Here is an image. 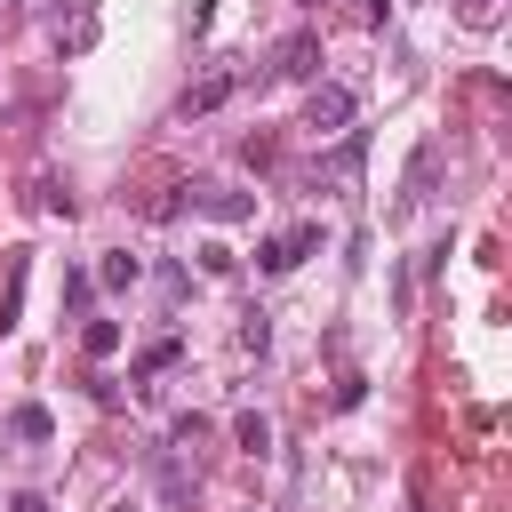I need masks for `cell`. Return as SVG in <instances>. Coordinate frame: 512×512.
<instances>
[{"label": "cell", "mask_w": 512, "mask_h": 512, "mask_svg": "<svg viewBox=\"0 0 512 512\" xmlns=\"http://www.w3.org/2000/svg\"><path fill=\"white\" fill-rule=\"evenodd\" d=\"M352 112H360V104H352V88H336V80H320V88L304 96V128H312V136H352Z\"/></svg>", "instance_id": "6da1fadb"}, {"label": "cell", "mask_w": 512, "mask_h": 512, "mask_svg": "<svg viewBox=\"0 0 512 512\" xmlns=\"http://www.w3.org/2000/svg\"><path fill=\"white\" fill-rule=\"evenodd\" d=\"M312 248H320V224H288V232H272V240L256 248V272H296Z\"/></svg>", "instance_id": "7a4b0ae2"}, {"label": "cell", "mask_w": 512, "mask_h": 512, "mask_svg": "<svg viewBox=\"0 0 512 512\" xmlns=\"http://www.w3.org/2000/svg\"><path fill=\"white\" fill-rule=\"evenodd\" d=\"M200 216H216V224H240V216H256V200L248 192H232V184H176Z\"/></svg>", "instance_id": "3957f363"}, {"label": "cell", "mask_w": 512, "mask_h": 512, "mask_svg": "<svg viewBox=\"0 0 512 512\" xmlns=\"http://www.w3.org/2000/svg\"><path fill=\"white\" fill-rule=\"evenodd\" d=\"M272 72H280V80H312V72H320V32H288L280 56H272Z\"/></svg>", "instance_id": "277c9868"}, {"label": "cell", "mask_w": 512, "mask_h": 512, "mask_svg": "<svg viewBox=\"0 0 512 512\" xmlns=\"http://www.w3.org/2000/svg\"><path fill=\"white\" fill-rule=\"evenodd\" d=\"M176 360H184V344H176V336H160V344H144V352L128 360V384H136V392H152V376H168Z\"/></svg>", "instance_id": "5b68a950"}, {"label": "cell", "mask_w": 512, "mask_h": 512, "mask_svg": "<svg viewBox=\"0 0 512 512\" xmlns=\"http://www.w3.org/2000/svg\"><path fill=\"white\" fill-rule=\"evenodd\" d=\"M224 96H232V72H200V80L176 96V112H184V120H200V112H216Z\"/></svg>", "instance_id": "8992f818"}, {"label": "cell", "mask_w": 512, "mask_h": 512, "mask_svg": "<svg viewBox=\"0 0 512 512\" xmlns=\"http://www.w3.org/2000/svg\"><path fill=\"white\" fill-rule=\"evenodd\" d=\"M152 480H160V504H168V512H192V472H184V456H168V448H160Z\"/></svg>", "instance_id": "52a82bcc"}, {"label": "cell", "mask_w": 512, "mask_h": 512, "mask_svg": "<svg viewBox=\"0 0 512 512\" xmlns=\"http://www.w3.org/2000/svg\"><path fill=\"white\" fill-rule=\"evenodd\" d=\"M8 440H16V448H48V440H56L48 408H32V400H24V408H8Z\"/></svg>", "instance_id": "ba28073f"}, {"label": "cell", "mask_w": 512, "mask_h": 512, "mask_svg": "<svg viewBox=\"0 0 512 512\" xmlns=\"http://www.w3.org/2000/svg\"><path fill=\"white\" fill-rule=\"evenodd\" d=\"M24 272H32V256L16 248L8 256V280H0V328H16V312H24Z\"/></svg>", "instance_id": "9c48e42d"}, {"label": "cell", "mask_w": 512, "mask_h": 512, "mask_svg": "<svg viewBox=\"0 0 512 512\" xmlns=\"http://www.w3.org/2000/svg\"><path fill=\"white\" fill-rule=\"evenodd\" d=\"M136 280H144V264H136L128 248H112V256L96 264V288H112V296H120V288H136Z\"/></svg>", "instance_id": "30bf717a"}, {"label": "cell", "mask_w": 512, "mask_h": 512, "mask_svg": "<svg viewBox=\"0 0 512 512\" xmlns=\"http://www.w3.org/2000/svg\"><path fill=\"white\" fill-rule=\"evenodd\" d=\"M232 440H240L248 456H272V424H264L256 408H240V416H232Z\"/></svg>", "instance_id": "8fae6325"}, {"label": "cell", "mask_w": 512, "mask_h": 512, "mask_svg": "<svg viewBox=\"0 0 512 512\" xmlns=\"http://www.w3.org/2000/svg\"><path fill=\"white\" fill-rule=\"evenodd\" d=\"M432 160H440V144H424V152L408 160V184H400V208H416V200H424V184H432Z\"/></svg>", "instance_id": "7c38bea8"}, {"label": "cell", "mask_w": 512, "mask_h": 512, "mask_svg": "<svg viewBox=\"0 0 512 512\" xmlns=\"http://www.w3.org/2000/svg\"><path fill=\"white\" fill-rule=\"evenodd\" d=\"M200 440H208V416H176L168 424V456H192Z\"/></svg>", "instance_id": "4fadbf2b"}, {"label": "cell", "mask_w": 512, "mask_h": 512, "mask_svg": "<svg viewBox=\"0 0 512 512\" xmlns=\"http://www.w3.org/2000/svg\"><path fill=\"white\" fill-rule=\"evenodd\" d=\"M80 344H88V360H112V352H120V320H88Z\"/></svg>", "instance_id": "5bb4252c"}, {"label": "cell", "mask_w": 512, "mask_h": 512, "mask_svg": "<svg viewBox=\"0 0 512 512\" xmlns=\"http://www.w3.org/2000/svg\"><path fill=\"white\" fill-rule=\"evenodd\" d=\"M264 344H272V320L248 312V320H240V352H264Z\"/></svg>", "instance_id": "9a60e30c"}, {"label": "cell", "mask_w": 512, "mask_h": 512, "mask_svg": "<svg viewBox=\"0 0 512 512\" xmlns=\"http://www.w3.org/2000/svg\"><path fill=\"white\" fill-rule=\"evenodd\" d=\"M200 272H216V280H224V272H232V248H224V240H208V248H200Z\"/></svg>", "instance_id": "2e32d148"}, {"label": "cell", "mask_w": 512, "mask_h": 512, "mask_svg": "<svg viewBox=\"0 0 512 512\" xmlns=\"http://www.w3.org/2000/svg\"><path fill=\"white\" fill-rule=\"evenodd\" d=\"M8 512H56V504H48L40 488H16V496H8Z\"/></svg>", "instance_id": "e0dca14e"}, {"label": "cell", "mask_w": 512, "mask_h": 512, "mask_svg": "<svg viewBox=\"0 0 512 512\" xmlns=\"http://www.w3.org/2000/svg\"><path fill=\"white\" fill-rule=\"evenodd\" d=\"M456 8H464L472 24H488V16H496V0H456Z\"/></svg>", "instance_id": "ac0fdd59"}, {"label": "cell", "mask_w": 512, "mask_h": 512, "mask_svg": "<svg viewBox=\"0 0 512 512\" xmlns=\"http://www.w3.org/2000/svg\"><path fill=\"white\" fill-rule=\"evenodd\" d=\"M384 8H392V0H360V24H384Z\"/></svg>", "instance_id": "d6986e66"}, {"label": "cell", "mask_w": 512, "mask_h": 512, "mask_svg": "<svg viewBox=\"0 0 512 512\" xmlns=\"http://www.w3.org/2000/svg\"><path fill=\"white\" fill-rule=\"evenodd\" d=\"M112 512H144V504H128V496H120V504H112Z\"/></svg>", "instance_id": "ffe728a7"}, {"label": "cell", "mask_w": 512, "mask_h": 512, "mask_svg": "<svg viewBox=\"0 0 512 512\" xmlns=\"http://www.w3.org/2000/svg\"><path fill=\"white\" fill-rule=\"evenodd\" d=\"M312 8H320V0H312Z\"/></svg>", "instance_id": "44dd1931"}]
</instances>
